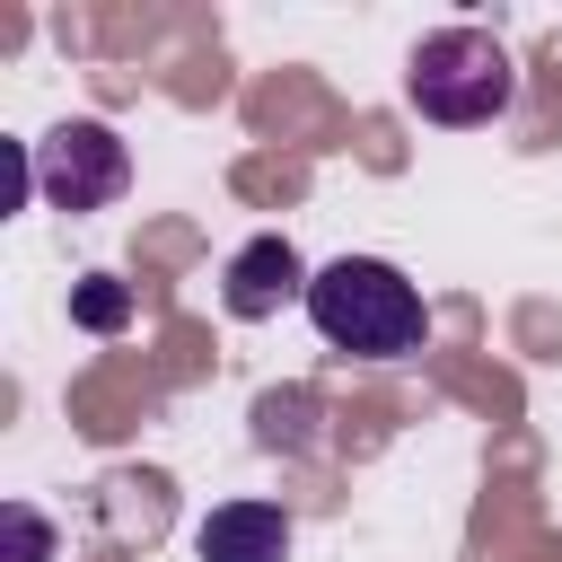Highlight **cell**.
<instances>
[{
    "label": "cell",
    "instance_id": "obj_1",
    "mask_svg": "<svg viewBox=\"0 0 562 562\" xmlns=\"http://www.w3.org/2000/svg\"><path fill=\"white\" fill-rule=\"evenodd\" d=\"M307 316L334 351H360V360H404L422 351V290L378 263V255H334L316 281H307Z\"/></svg>",
    "mask_w": 562,
    "mask_h": 562
},
{
    "label": "cell",
    "instance_id": "obj_2",
    "mask_svg": "<svg viewBox=\"0 0 562 562\" xmlns=\"http://www.w3.org/2000/svg\"><path fill=\"white\" fill-rule=\"evenodd\" d=\"M404 97H413V114H430V123H492V114H509V97H518L509 44L483 35V26H439V35H422L413 61H404Z\"/></svg>",
    "mask_w": 562,
    "mask_h": 562
},
{
    "label": "cell",
    "instance_id": "obj_3",
    "mask_svg": "<svg viewBox=\"0 0 562 562\" xmlns=\"http://www.w3.org/2000/svg\"><path fill=\"white\" fill-rule=\"evenodd\" d=\"M35 184H44L53 211H105L132 184V149L105 123H61V132L35 140Z\"/></svg>",
    "mask_w": 562,
    "mask_h": 562
},
{
    "label": "cell",
    "instance_id": "obj_4",
    "mask_svg": "<svg viewBox=\"0 0 562 562\" xmlns=\"http://www.w3.org/2000/svg\"><path fill=\"white\" fill-rule=\"evenodd\" d=\"M307 263H299V246L290 237H246L237 255H228V272H220V299H228V316L237 325H255V316H272V307H290V299H307Z\"/></svg>",
    "mask_w": 562,
    "mask_h": 562
},
{
    "label": "cell",
    "instance_id": "obj_5",
    "mask_svg": "<svg viewBox=\"0 0 562 562\" xmlns=\"http://www.w3.org/2000/svg\"><path fill=\"white\" fill-rule=\"evenodd\" d=\"M193 553L202 562H281L290 553V518L272 501H220L202 527H193Z\"/></svg>",
    "mask_w": 562,
    "mask_h": 562
},
{
    "label": "cell",
    "instance_id": "obj_6",
    "mask_svg": "<svg viewBox=\"0 0 562 562\" xmlns=\"http://www.w3.org/2000/svg\"><path fill=\"white\" fill-rule=\"evenodd\" d=\"M70 316H79V325H88V334H114V325H123V316H132V290H123V281H114V272H88V281H79V290H70Z\"/></svg>",
    "mask_w": 562,
    "mask_h": 562
},
{
    "label": "cell",
    "instance_id": "obj_7",
    "mask_svg": "<svg viewBox=\"0 0 562 562\" xmlns=\"http://www.w3.org/2000/svg\"><path fill=\"white\" fill-rule=\"evenodd\" d=\"M0 527H9V562H53V527H44L26 501H9V509H0Z\"/></svg>",
    "mask_w": 562,
    "mask_h": 562
},
{
    "label": "cell",
    "instance_id": "obj_8",
    "mask_svg": "<svg viewBox=\"0 0 562 562\" xmlns=\"http://www.w3.org/2000/svg\"><path fill=\"white\" fill-rule=\"evenodd\" d=\"M255 422H263V439H272V448H281V439H290V448H307V430H299V422H307V395H263V404H255Z\"/></svg>",
    "mask_w": 562,
    "mask_h": 562
}]
</instances>
